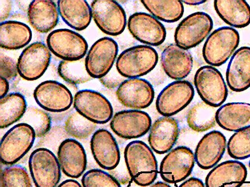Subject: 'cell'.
<instances>
[{"mask_svg":"<svg viewBox=\"0 0 250 187\" xmlns=\"http://www.w3.org/2000/svg\"><path fill=\"white\" fill-rule=\"evenodd\" d=\"M125 162L131 179L141 187H148L157 178L158 162L148 145L140 140L129 142L125 149Z\"/></svg>","mask_w":250,"mask_h":187,"instance_id":"1","label":"cell"},{"mask_svg":"<svg viewBox=\"0 0 250 187\" xmlns=\"http://www.w3.org/2000/svg\"><path fill=\"white\" fill-rule=\"evenodd\" d=\"M158 61L157 51L152 47L137 45L123 51L116 62V68L124 77L144 76L155 69Z\"/></svg>","mask_w":250,"mask_h":187,"instance_id":"2","label":"cell"},{"mask_svg":"<svg viewBox=\"0 0 250 187\" xmlns=\"http://www.w3.org/2000/svg\"><path fill=\"white\" fill-rule=\"evenodd\" d=\"M240 35L235 29H216L208 37L203 48V56L209 66L223 65L233 56L240 44Z\"/></svg>","mask_w":250,"mask_h":187,"instance_id":"3","label":"cell"},{"mask_svg":"<svg viewBox=\"0 0 250 187\" xmlns=\"http://www.w3.org/2000/svg\"><path fill=\"white\" fill-rule=\"evenodd\" d=\"M36 133L30 125L20 123L8 130L2 138L0 155L2 164L13 166L30 150Z\"/></svg>","mask_w":250,"mask_h":187,"instance_id":"4","label":"cell"},{"mask_svg":"<svg viewBox=\"0 0 250 187\" xmlns=\"http://www.w3.org/2000/svg\"><path fill=\"white\" fill-rule=\"evenodd\" d=\"M29 168L36 187H56L61 179V166L52 151L35 149L29 159Z\"/></svg>","mask_w":250,"mask_h":187,"instance_id":"5","label":"cell"},{"mask_svg":"<svg viewBox=\"0 0 250 187\" xmlns=\"http://www.w3.org/2000/svg\"><path fill=\"white\" fill-rule=\"evenodd\" d=\"M49 50L62 61L84 58L88 49L86 39L75 31L59 29L51 32L46 39Z\"/></svg>","mask_w":250,"mask_h":187,"instance_id":"6","label":"cell"},{"mask_svg":"<svg viewBox=\"0 0 250 187\" xmlns=\"http://www.w3.org/2000/svg\"><path fill=\"white\" fill-rule=\"evenodd\" d=\"M194 83L198 95L205 103L218 108L226 101L227 84L220 71L214 67L204 66L198 69Z\"/></svg>","mask_w":250,"mask_h":187,"instance_id":"7","label":"cell"},{"mask_svg":"<svg viewBox=\"0 0 250 187\" xmlns=\"http://www.w3.org/2000/svg\"><path fill=\"white\" fill-rule=\"evenodd\" d=\"M213 28L210 16L204 12H196L188 16L178 24L175 33L176 45L189 50L204 41Z\"/></svg>","mask_w":250,"mask_h":187,"instance_id":"8","label":"cell"},{"mask_svg":"<svg viewBox=\"0 0 250 187\" xmlns=\"http://www.w3.org/2000/svg\"><path fill=\"white\" fill-rule=\"evenodd\" d=\"M92 19L100 30L105 34L116 37L121 35L126 26L124 9L113 0H95L91 5Z\"/></svg>","mask_w":250,"mask_h":187,"instance_id":"9","label":"cell"},{"mask_svg":"<svg viewBox=\"0 0 250 187\" xmlns=\"http://www.w3.org/2000/svg\"><path fill=\"white\" fill-rule=\"evenodd\" d=\"M194 95L195 90L190 82L182 80L171 82L158 95L156 110L163 116H173L187 108Z\"/></svg>","mask_w":250,"mask_h":187,"instance_id":"10","label":"cell"},{"mask_svg":"<svg viewBox=\"0 0 250 187\" xmlns=\"http://www.w3.org/2000/svg\"><path fill=\"white\" fill-rule=\"evenodd\" d=\"M76 111L95 124H104L113 117V109L105 96L97 91H78L73 99Z\"/></svg>","mask_w":250,"mask_h":187,"instance_id":"11","label":"cell"},{"mask_svg":"<svg viewBox=\"0 0 250 187\" xmlns=\"http://www.w3.org/2000/svg\"><path fill=\"white\" fill-rule=\"evenodd\" d=\"M195 163V154L190 149L177 147L169 151L161 162V177L167 183H179L191 175Z\"/></svg>","mask_w":250,"mask_h":187,"instance_id":"12","label":"cell"},{"mask_svg":"<svg viewBox=\"0 0 250 187\" xmlns=\"http://www.w3.org/2000/svg\"><path fill=\"white\" fill-rule=\"evenodd\" d=\"M118 46L115 40L104 37L91 46L85 58L86 68L92 78L101 79L108 74L117 59Z\"/></svg>","mask_w":250,"mask_h":187,"instance_id":"13","label":"cell"},{"mask_svg":"<svg viewBox=\"0 0 250 187\" xmlns=\"http://www.w3.org/2000/svg\"><path fill=\"white\" fill-rule=\"evenodd\" d=\"M51 59V51L45 44L36 42L26 47L17 62L19 74L26 81L39 79L46 72Z\"/></svg>","mask_w":250,"mask_h":187,"instance_id":"14","label":"cell"},{"mask_svg":"<svg viewBox=\"0 0 250 187\" xmlns=\"http://www.w3.org/2000/svg\"><path fill=\"white\" fill-rule=\"evenodd\" d=\"M151 122L150 116L144 111H122L113 115L110 128L114 133L122 139H138L150 131Z\"/></svg>","mask_w":250,"mask_h":187,"instance_id":"15","label":"cell"},{"mask_svg":"<svg viewBox=\"0 0 250 187\" xmlns=\"http://www.w3.org/2000/svg\"><path fill=\"white\" fill-rule=\"evenodd\" d=\"M35 101L40 108L51 112H62L73 104L72 94L64 84L55 81H46L36 88Z\"/></svg>","mask_w":250,"mask_h":187,"instance_id":"16","label":"cell"},{"mask_svg":"<svg viewBox=\"0 0 250 187\" xmlns=\"http://www.w3.org/2000/svg\"><path fill=\"white\" fill-rule=\"evenodd\" d=\"M128 28L136 39L149 46H160L166 39L167 31L164 24L148 13L138 12L131 15Z\"/></svg>","mask_w":250,"mask_h":187,"instance_id":"17","label":"cell"},{"mask_svg":"<svg viewBox=\"0 0 250 187\" xmlns=\"http://www.w3.org/2000/svg\"><path fill=\"white\" fill-rule=\"evenodd\" d=\"M118 101L126 108L140 110L148 108L155 98V90L146 79L132 78L125 80L116 92Z\"/></svg>","mask_w":250,"mask_h":187,"instance_id":"18","label":"cell"},{"mask_svg":"<svg viewBox=\"0 0 250 187\" xmlns=\"http://www.w3.org/2000/svg\"><path fill=\"white\" fill-rule=\"evenodd\" d=\"M91 150L98 166L106 170H112L119 165L121 154L117 140L110 132L98 129L91 137Z\"/></svg>","mask_w":250,"mask_h":187,"instance_id":"19","label":"cell"},{"mask_svg":"<svg viewBox=\"0 0 250 187\" xmlns=\"http://www.w3.org/2000/svg\"><path fill=\"white\" fill-rule=\"evenodd\" d=\"M60 166L67 177L78 179L83 174L87 166L85 150L73 139H66L60 144L57 152Z\"/></svg>","mask_w":250,"mask_h":187,"instance_id":"20","label":"cell"},{"mask_svg":"<svg viewBox=\"0 0 250 187\" xmlns=\"http://www.w3.org/2000/svg\"><path fill=\"white\" fill-rule=\"evenodd\" d=\"M227 139L220 131L207 133L198 142L195 149V161L199 168L208 170L222 160L226 150Z\"/></svg>","mask_w":250,"mask_h":187,"instance_id":"21","label":"cell"},{"mask_svg":"<svg viewBox=\"0 0 250 187\" xmlns=\"http://www.w3.org/2000/svg\"><path fill=\"white\" fill-rule=\"evenodd\" d=\"M179 133L176 119L171 117H160L154 122L149 131V146L158 154L168 153L175 146Z\"/></svg>","mask_w":250,"mask_h":187,"instance_id":"22","label":"cell"},{"mask_svg":"<svg viewBox=\"0 0 250 187\" xmlns=\"http://www.w3.org/2000/svg\"><path fill=\"white\" fill-rule=\"evenodd\" d=\"M246 166L237 160L222 162L209 171L206 187H240L247 177Z\"/></svg>","mask_w":250,"mask_h":187,"instance_id":"23","label":"cell"},{"mask_svg":"<svg viewBox=\"0 0 250 187\" xmlns=\"http://www.w3.org/2000/svg\"><path fill=\"white\" fill-rule=\"evenodd\" d=\"M193 61L188 50L175 44L167 46L161 56V64L165 73L176 81H181L189 75L193 68Z\"/></svg>","mask_w":250,"mask_h":187,"instance_id":"24","label":"cell"},{"mask_svg":"<svg viewBox=\"0 0 250 187\" xmlns=\"http://www.w3.org/2000/svg\"><path fill=\"white\" fill-rule=\"evenodd\" d=\"M228 86L234 92H243L250 88V48L242 47L234 52L228 65Z\"/></svg>","mask_w":250,"mask_h":187,"instance_id":"25","label":"cell"},{"mask_svg":"<svg viewBox=\"0 0 250 187\" xmlns=\"http://www.w3.org/2000/svg\"><path fill=\"white\" fill-rule=\"evenodd\" d=\"M58 6L50 0H35L28 9L29 22L35 30L46 33L57 26L59 20Z\"/></svg>","mask_w":250,"mask_h":187,"instance_id":"26","label":"cell"},{"mask_svg":"<svg viewBox=\"0 0 250 187\" xmlns=\"http://www.w3.org/2000/svg\"><path fill=\"white\" fill-rule=\"evenodd\" d=\"M217 124L223 129L238 132L250 127V104L231 102L221 106L216 114Z\"/></svg>","mask_w":250,"mask_h":187,"instance_id":"27","label":"cell"},{"mask_svg":"<svg viewBox=\"0 0 250 187\" xmlns=\"http://www.w3.org/2000/svg\"><path fill=\"white\" fill-rule=\"evenodd\" d=\"M58 10L64 23L77 31L88 27L92 19L90 4L84 0H59Z\"/></svg>","mask_w":250,"mask_h":187,"instance_id":"28","label":"cell"},{"mask_svg":"<svg viewBox=\"0 0 250 187\" xmlns=\"http://www.w3.org/2000/svg\"><path fill=\"white\" fill-rule=\"evenodd\" d=\"M216 12L229 25L243 28L250 24V6L244 0H215Z\"/></svg>","mask_w":250,"mask_h":187,"instance_id":"29","label":"cell"},{"mask_svg":"<svg viewBox=\"0 0 250 187\" xmlns=\"http://www.w3.org/2000/svg\"><path fill=\"white\" fill-rule=\"evenodd\" d=\"M32 36L30 28L21 22L5 21L0 25V46L4 50L24 48L30 43Z\"/></svg>","mask_w":250,"mask_h":187,"instance_id":"30","label":"cell"},{"mask_svg":"<svg viewBox=\"0 0 250 187\" xmlns=\"http://www.w3.org/2000/svg\"><path fill=\"white\" fill-rule=\"evenodd\" d=\"M27 110L25 98L12 93L0 99V128L5 129L20 121Z\"/></svg>","mask_w":250,"mask_h":187,"instance_id":"31","label":"cell"},{"mask_svg":"<svg viewBox=\"0 0 250 187\" xmlns=\"http://www.w3.org/2000/svg\"><path fill=\"white\" fill-rule=\"evenodd\" d=\"M141 2L154 17L167 23H175L184 14V4L178 0H142Z\"/></svg>","mask_w":250,"mask_h":187,"instance_id":"32","label":"cell"},{"mask_svg":"<svg viewBox=\"0 0 250 187\" xmlns=\"http://www.w3.org/2000/svg\"><path fill=\"white\" fill-rule=\"evenodd\" d=\"M217 108L205 102H199L189 109L187 123L189 128L196 132H203L215 127Z\"/></svg>","mask_w":250,"mask_h":187,"instance_id":"33","label":"cell"},{"mask_svg":"<svg viewBox=\"0 0 250 187\" xmlns=\"http://www.w3.org/2000/svg\"><path fill=\"white\" fill-rule=\"evenodd\" d=\"M58 73L64 81L73 85L86 83L92 79L86 70L84 58L77 61H62L58 67Z\"/></svg>","mask_w":250,"mask_h":187,"instance_id":"34","label":"cell"},{"mask_svg":"<svg viewBox=\"0 0 250 187\" xmlns=\"http://www.w3.org/2000/svg\"><path fill=\"white\" fill-rule=\"evenodd\" d=\"M97 128V124L87 119L77 111L69 115L64 122V129L67 134L77 139H87Z\"/></svg>","mask_w":250,"mask_h":187,"instance_id":"35","label":"cell"},{"mask_svg":"<svg viewBox=\"0 0 250 187\" xmlns=\"http://www.w3.org/2000/svg\"><path fill=\"white\" fill-rule=\"evenodd\" d=\"M20 123L30 125L34 129L36 137L41 138L50 132L51 128L50 115L42 109L36 107H29L20 120Z\"/></svg>","mask_w":250,"mask_h":187,"instance_id":"36","label":"cell"},{"mask_svg":"<svg viewBox=\"0 0 250 187\" xmlns=\"http://www.w3.org/2000/svg\"><path fill=\"white\" fill-rule=\"evenodd\" d=\"M227 149L229 155L234 159L250 157V127L234 133L228 142Z\"/></svg>","mask_w":250,"mask_h":187,"instance_id":"37","label":"cell"},{"mask_svg":"<svg viewBox=\"0 0 250 187\" xmlns=\"http://www.w3.org/2000/svg\"><path fill=\"white\" fill-rule=\"evenodd\" d=\"M1 187H32V184L25 168L13 166L1 171Z\"/></svg>","mask_w":250,"mask_h":187,"instance_id":"38","label":"cell"},{"mask_svg":"<svg viewBox=\"0 0 250 187\" xmlns=\"http://www.w3.org/2000/svg\"><path fill=\"white\" fill-rule=\"evenodd\" d=\"M83 187H122L112 175L100 169L86 171L82 179Z\"/></svg>","mask_w":250,"mask_h":187,"instance_id":"39","label":"cell"},{"mask_svg":"<svg viewBox=\"0 0 250 187\" xmlns=\"http://www.w3.org/2000/svg\"><path fill=\"white\" fill-rule=\"evenodd\" d=\"M19 74L17 63L14 59L6 55L0 57V75L7 80H12Z\"/></svg>","mask_w":250,"mask_h":187,"instance_id":"40","label":"cell"},{"mask_svg":"<svg viewBox=\"0 0 250 187\" xmlns=\"http://www.w3.org/2000/svg\"><path fill=\"white\" fill-rule=\"evenodd\" d=\"M122 75L118 73L117 68H113L108 74L100 79V81L105 88L114 89L119 87L125 80L122 79Z\"/></svg>","mask_w":250,"mask_h":187,"instance_id":"41","label":"cell"},{"mask_svg":"<svg viewBox=\"0 0 250 187\" xmlns=\"http://www.w3.org/2000/svg\"><path fill=\"white\" fill-rule=\"evenodd\" d=\"M126 165V164H125ZM120 162L119 165L112 170H109V174L117 180L120 184H126L131 179L126 166Z\"/></svg>","mask_w":250,"mask_h":187,"instance_id":"42","label":"cell"},{"mask_svg":"<svg viewBox=\"0 0 250 187\" xmlns=\"http://www.w3.org/2000/svg\"><path fill=\"white\" fill-rule=\"evenodd\" d=\"M12 8V1H0V20L1 23L8 19Z\"/></svg>","mask_w":250,"mask_h":187,"instance_id":"43","label":"cell"},{"mask_svg":"<svg viewBox=\"0 0 250 187\" xmlns=\"http://www.w3.org/2000/svg\"><path fill=\"white\" fill-rule=\"evenodd\" d=\"M178 187H205V186L202 180L197 178L192 177L181 184Z\"/></svg>","mask_w":250,"mask_h":187,"instance_id":"44","label":"cell"},{"mask_svg":"<svg viewBox=\"0 0 250 187\" xmlns=\"http://www.w3.org/2000/svg\"><path fill=\"white\" fill-rule=\"evenodd\" d=\"M10 86L8 80L3 77L0 78V96L3 98L8 94Z\"/></svg>","mask_w":250,"mask_h":187,"instance_id":"45","label":"cell"},{"mask_svg":"<svg viewBox=\"0 0 250 187\" xmlns=\"http://www.w3.org/2000/svg\"><path fill=\"white\" fill-rule=\"evenodd\" d=\"M57 187H82L81 185L75 180H66L62 182Z\"/></svg>","mask_w":250,"mask_h":187,"instance_id":"46","label":"cell"},{"mask_svg":"<svg viewBox=\"0 0 250 187\" xmlns=\"http://www.w3.org/2000/svg\"><path fill=\"white\" fill-rule=\"evenodd\" d=\"M207 1H196V0H195V1H186V0H185V1H182V2H184L185 4H189V5H198V4H200L202 3H205Z\"/></svg>","mask_w":250,"mask_h":187,"instance_id":"47","label":"cell"},{"mask_svg":"<svg viewBox=\"0 0 250 187\" xmlns=\"http://www.w3.org/2000/svg\"><path fill=\"white\" fill-rule=\"evenodd\" d=\"M150 187H171L168 184L165 183V182H158L154 184Z\"/></svg>","mask_w":250,"mask_h":187,"instance_id":"48","label":"cell"},{"mask_svg":"<svg viewBox=\"0 0 250 187\" xmlns=\"http://www.w3.org/2000/svg\"><path fill=\"white\" fill-rule=\"evenodd\" d=\"M249 166H250V162H249Z\"/></svg>","mask_w":250,"mask_h":187,"instance_id":"49","label":"cell"}]
</instances>
